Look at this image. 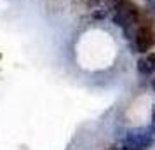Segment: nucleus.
Masks as SVG:
<instances>
[{
	"label": "nucleus",
	"mask_w": 155,
	"mask_h": 150,
	"mask_svg": "<svg viewBox=\"0 0 155 150\" xmlns=\"http://www.w3.org/2000/svg\"><path fill=\"white\" fill-rule=\"evenodd\" d=\"M89 2V5H98L99 2H103V0H87Z\"/></svg>",
	"instance_id": "10"
},
{
	"label": "nucleus",
	"mask_w": 155,
	"mask_h": 150,
	"mask_svg": "<svg viewBox=\"0 0 155 150\" xmlns=\"http://www.w3.org/2000/svg\"><path fill=\"white\" fill-rule=\"evenodd\" d=\"M153 129L152 128H134L129 129L124 136L122 145H133V147H140V148L147 150L153 145Z\"/></svg>",
	"instance_id": "1"
},
{
	"label": "nucleus",
	"mask_w": 155,
	"mask_h": 150,
	"mask_svg": "<svg viewBox=\"0 0 155 150\" xmlns=\"http://www.w3.org/2000/svg\"><path fill=\"white\" fill-rule=\"evenodd\" d=\"M147 61L150 63V66H152V68H153V72H155V52H150V54H148Z\"/></svg>",
	"instance_id": "6"
},
{
	"label": "nucleus",
	"mask_w": 155,
	"mask_h": 150,
	"mask_svg": "<svg viewBox=\"0 0 155 150\" xmlns=\"http://www.w3.org/2000/svg\"><path fill=\"white\" fill-rule=\"evenodd\" d=\"M136 51L145 54L155 45V26H138L134 35Z\"/></svg>",
	"instance_id": "2"
},
{
	"label": "nucleus",
	"mask_w": 155,
	"mask_h": 150,
	"mask_svg": "<svg viewBox=\"0 0 155 150\" xmlns=\"http://www.w3.org/2000/svg\"><path fill=\"white\" fill-rule=\"evenodd\" d=\"M147 2H148V5H150V9L155 11V0H147Z\"/></svg>",
	"instance_id": "9"
},
{
	"label": "nucleus",
	"mask_w": 155,
	"mask_h": 150,
	"mask_svg": "<svg viewBox=\"0 0 155 150\" xmlns=\"http://www.w3.org/2000/svg\"><path fill=\"white\" fill-rule=\"evenodd\" d=\"M106 14H108V11L106 9H96L94 12H92V19H96V21H101V19H105L106 18Z\"/></svg>",
	"instance_id": "4"
},
{
	"label": "nucleus",
	"mask_w": 155,
	"mask_h": 150,
	"mask_svg": "<svg viewBox=\"0 0 155 150\" xmlns=\"http://www.w3.org/2000/svg\"><path fill=\"white\" fill-rule=\"evenodd\" d=\"M150 128L155 131V105H153V108H152V126Z\"/></svg>",
	"instance_id": "8"
},
{
	"label": "nucleus",
	"mask_w": 155,
	"mask_h": 150,
	"mask_svg": "<svg viewBox=\"0 0 155 150\" xmlns=\"http://www.w3.org/2000/svg\"><path fill=\"white\" fill-rule=\"evenodd\" d=\"M152 87H153V91H155V77L152 79Z\"/></svg>",
	"instance_id": "11"
},
{
	"label": "nucleus",
	"mask_w": 155,
	"mask_h": 150,
	"mask_svg": "<svg viewBox=\"0 0 155 150\" xmlns=\"http://www.w3.org/2000/svg\"><path fill=\"white\" fill-rule=\"evenodd\" d=\"M122 150H143L140 147H133V145H122Z\"/></svg>",
	"instance_id": "7"
},
{
	"label": "nucleus",
	"mask_w": 155,
	"mask_h": 150,
	"mask_svg": "<svg viewBox=\"0 0 155 150\" xmlns=\"http://www.w3.org/2000/svg\"><path fill=\"white\" fill-rule=\"evenodd\" d=\"M124 2H127V0H106V4H108V9H115L119 7V5H122Z\"/></svg>",
	"instance_id": "5"
},
{
	"label": "nucleus",
	"mask_w": 155,
	"mask_h": 150,
	"mask_svg": "<svg viewBox=\"0 0 155 150\" xmlns=\"http://www.w3.org/2000/svg\"><path fill=\"white\" fill-rule=\"evenodd\" d=\"M138 72L141 75H152L153 73V68L150 66V63L147 61V58H140L138 59Z\"/></svg>",
	"instance_id": "3"
}]
</instances>
